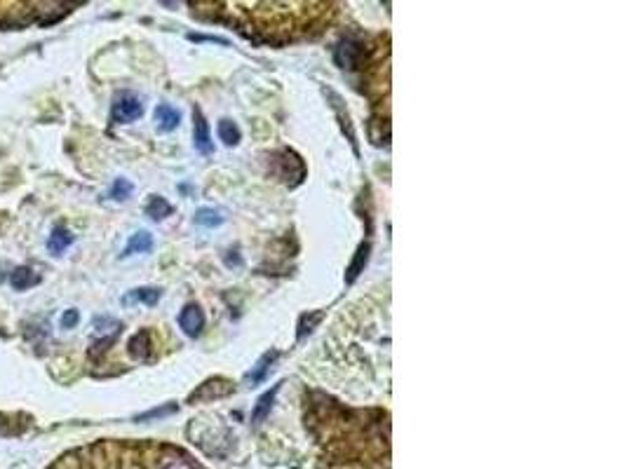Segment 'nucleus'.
I'll return each mask as SVG.
<instances>
[{
	"label": "nucleus",
	"mask_w": 627,
	"mask_h": 469,
	"mask_svg": "<svg viewBox=\"0 0 627 469\" xmlns=\"http://www.w3.org/2000/svg\"><path fill=\"white\" fill-rule=\"evenodd\" d=\"M195 223L205 225V228H214V225L223 223V216L219 212H214V209H200V212L195 214Z\"/></svg>",
	"instance_id": "19"
},
{
	"label": "nucleus",
	"mask_w": 627,
	"mask_h": 469,
	"mask_svg": "<svg viewBox=\"0 0 627 469\" xmlns=\"http://www.w3.org/2000/svg\"><path fill=\"white\" fill-rule=\"evenodd\" d=\"M270 163H275V165L280 163V165H282V172L275 174L280 181H285V183H289V185L301 183V181L292 174V167H303V160H301L299 155H296V153H292V150H280V153H275V155L270 158Z\"/></svg>",
	"instance_id": "6"
},
{
	"label": "nucleus",
	"mask_w": 627,
	"mask_h": 469,
	"mask_svg": "<svg viewBox=\"0 0 627 469\" xmlns=\"http://www.w3.org/2000/svg\"><path fill=\"white\" fill-rule=\"evenodd\" d=\"M132 195V183L127 179H118L113 183V188H111V197L113 200H127Z\"/></svg>",
	"instance_id": "20"
},
{
	"label": "nucleus",
	"mask_w": 627,
	"mask_h": 469,
	"mask_svg": "<svg viewBox=\"0 0 627 469\" xmlns=\"http://www.w3.org/2000/svg\"><path fill=\"white\" fill-rule=\"evenodd\" d=\"M141 113H143V103L139 101V96L120 94L113 103V110H111V118H113V123L125 125V123H132V120H136V118H141Z\"/></svg>",
	"instance_id": "2"
},
{
	"label": "nucleus",
	"mask_w": 627,
	"mask_h": 469,
	"mask_svg": "<svg viewBox=\"0 0 627 469\" xmlns=\"http://www.w3.org/2000/svg\"><path fill=\"white\" fill-rule=\"evenodd\" d=\"M179 326L183 329V334L186 336H190V338H195V336H200L203 334V329H205V312L200 310L198 305H186L181 310V314H179Z\"/></svg>",
	"instance_id": "5"
},
{
	"label": "nucleus",
	"mask_w": 627,
	"mask_h": 469,
	"mask_svg": "<svg viewBox=\"0 0 627 469\" xmlns=\"http://www.w3.org/2000/svg\"><path fill=\"white\" fill-rule=\"evenodd\" d=\"M198 12L207 21H228L254 43L285 45L322 34L334 17L332 3H207Z\"/></svg>",
	"instance_id": "1"
},
{
	"label": "nucleus",
	"mask_w": 627,
	"mask_h": 469,
	"mask_svg": "<svg viewBox=\"0 0 627 469\" xmlns=\"http://www.w3.org/2000/svg\"><path fill=\"white\" fill-rule=\"evenodd\" d=\"M151 331H139L132 341H130V354L139 361H148L151 359Z\"/></svg>",
	"instance_id": "8"
},
{
	"label": "nucleus",
	"mask_w": 627,
	"mask_h": 469,
	"mask_svg": "<svg viewBox=\"0 0 627 469\" xmlns=\"http://www.w3.org/2000/svg\"><path fill=\"white\" fill-rule=\"evenodd\" d=\"M233 390H235V385H233L230 380H226V378H214V380H207L205 385H200V390L190 394V401L221 399V397H228Z\"/></svg>",
	"instance_id": "3"
},
{
	"label": "nucleus",
	"mask_w": 627,
	"mask_h": 469,
	"mask_svg": "<svg viewBox=\"0 0 627 469\" xmlns=\"http://www.w3.org/2000/svg\"><path fill=\"white\" fill-rule=\"evenodd\" d=\"M10 282H12V287L17 289V291H26L31 287H36L38 282H40V277L31 268H26V265H24V268H17V270L12 272Z\"/></svg>",
	"instance_id": "12"
},
{
	"label": "nucleus",
	"mask_w": 627,
	"mask_h": 469,
	"mask_svg": "<svg viewBox=\"0 0 627 469\" xmlns=\"http://www.w3.org/2000/svg\"><path fill=\"white\" fill-rule=\"evenodd\" d=\"M219 136L221 141L226 145H235L240 141V129L235 123H230V120H221L219 123Z\"/></svg>",
	"instance_id": "18"
},
{
	"label": "nucleus",
	"mask_w": 627,
	"mask_h": 469,
	"mask_svg": "<svg viewBox=\"0 0 627 469\" xmlns=\"http://www.w3.org/2000/svg\"><path fill=\"white\" fill-rule=\"evenodd\" d=\"M277 390H280V385H275L270 392H266L259 401H256L254 413H252V423H254V425H259V423H263V420H266V416L270 413V408H272V401H275Z\"/></svg>",
	"instance_id": "11"
},
{
	"label": "nucleus",
	"mask_w": 627,
	"mask_h": 469,
	"mask_svg": "<svg viewBox=\"0 0 627 469\" xmlns=\"http://www.w3.org/2000/svg\"><path fill=\"white\" fill-rule=\"evenodd\" d=\"M325 94L329 96V99H332V106H334V110H336V115H339V120H341V127H343V132L348 134V141L352 143V150H355V155H360V148H357V136H355V129H352V125H350V115L348 113L343 110V101H341V96L336 94L334 90H329V87H325Z\"/></svg>",
	"instance_id": "7"
},
{
	"label": "nucleus",
	"mask_w": 627,
	"mask_h": 469,
	"mask_svg": "<svg viewBox=\"0 0 627 469\" xmlns=\"http://www.w3.org/2000/svg\"><path fill=\"white\" fill-rule=\"evenodd\" d=\"M275 357H277V352L263 354V357H261L259 361H256V366H254L252 373H247V383H252V385L261 383V380L266 378V373H268V366H270L272 361H275Z\"/></svg>",
	"instance_id": "15"
},
{
	"label": "nucleus",
	"mask_w": 627,
	"mask_h": 469,
	"mask_svg": "<svg viewBox=\"0 0 627 469\" xmlns=\"http://www.w3.org/2000/svg\"><path fill=\"white\" fill-rule=\"evenodd\" d=\"M179 120H181L179 110L167 106V103L156 108V123L160 132H172V129H176V125H179Z\"/></svg>",
	"instance_id": "9"
},
{
	"label": "nucleus",
	"mask_w": 627,
	"mask_h": 469,
	"mask_svg": "<svg viewBox=\"0 0 627 469\" xmlns=\"http://www.w3.org/2000/svg\"><path fill=\"white\" fill-rule=\"evenodd\" d=\"M160 289H148V287H143V289H134V291H130V294H127L125 298H123V303L125 305H130V303H146V305H156L158 301H160Z\"/></svg>",
	"instance_id": "10"
},
{
	"label": "nucleus",
	"mask_w": 627,
	"mask_h": 469,
	"mask_svg": "<svg viewBox=\"0 0 627 469\" xmlns=\"http://www.w3.org/2000/svg\"><path fill=\"white\" fill-rule=\"evenodd\" d=\"M78 319H80L78 310H66L61 314V329H73L78 324Z\"/></svg>",
	"instance_id": "22"
},
{
	"label": "nucleus",
	"mask_w": 627,
	"mask_h": 469,
	"mask_svg": "<svg viewBox=\"0 0 627 469\" xmlns=\"http://www.w3.org/2000/svg\"><path fill=\"white\" fill-rule=\"evenodd\" d=\"M176 411V406L172 403V406H165V408H153V411H148V413H143V416H136V423H143V420H153V418H163V416H170V413H174Z\"/></svg>",
	"instance_id": "21"
},
{
	"label": "nucleus",
	"mask_w": 627,
	"mask_h": 469,
	"mask_svg": "<svg viewBox=\"0 0 627 469\" xmlns=\"http://www.w3.org/2000/svg\"><path fill=\"white\" fill-rule=\"evenodd\" d=\"M151 247H153V237H151V232L141 230V232L132 234L130 244L125 247V254H123V256H132V254H146V252H151Z\"/></svg>",
	"instance_id": "13"
},
{
	"label": "nucleus",
	"mask_w": 627,
	"mask_h": 469,
	"mask_svg": "<svg viewBox=\"0 0 627 469\" xmlns=\"http://www.w3.org/2000/svg\"><path fill=\"white\" fill-rule=\"evenodd\" d=\"M71 242H73V234H71L66 228H57L50 234V239H47V249H50V254L57 256L63 252V249L71 247Z\"/></svg>",
	"instance_id": "14"
},
{
	"label": "nucleus",
	"mask_w": 627,
	"mask_h": 469,
	"mask_svg": "<svg viewBox=\"0 0 627 469\" xmlns=\"http://www.w3.org/2000/svg\"><path fill=\"white\" fill-rule=\"evenodd\" d=\"M367 258H369V244H362L360 249H357V254H355V261L350 263V268H348V274H345V282H355L357 279V274L362 272V268H365L367 265Z\"/></svg>",
	"instance_id": "17"
},
{
	"label": "nucleus",
	"mask_w": 627,
	"mask_h": 469,
	"mask_svg": "<svg viewBox=\"0 0 627 469\" xmlns=\"http://www.w3.org/2000/svg\"><path fill=\"white\" fill-rule=\"evenodd\" d=\"M146 214L153 218V221H163L165 216H170V214H172V205H170V202H167L165 197L156 195V197H151L148 207H146Z\"/></svg>",
	"instance_id": "16"
},
{
	"label": "nucleus",
	"mask_w": 627,
	"mask_h": 469,
	"mask_svg": "<svg viewBox=\"0 0 627 469\" xmlns=\"http://www.w3.org/2000/svg\"><path fill=\"white\" fill-rule=\"evenodd\" d=\"M193 143H195V148L203 153V155H209V153L214 150L212 136H209V125L200 108L193 110Z\"/></svg>",
	"instance_id": "4"
}]
</instances>
